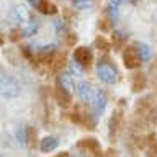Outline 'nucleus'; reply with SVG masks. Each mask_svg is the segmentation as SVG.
Instances as JSON below:
<instances>
[{
    "mask_svg": "<svg viewBox=\"0 0 157 157\" xmlns=\"http://www.w3.org/2000/svg\"><path fill=\"white\" fill-rule=\"evenodd\" d=\"M21 83L12 74L0 72V97L3 100H15L21 95Z\"/></svg>",
    "mask_w": 157,
    "mask_h": 157,
    "instance_id": "nucleus-1",
    "label": "nucleus"
},
{
    "mask_svg": "<svg viewBox=\"0 0 157 157\" xmlns=\"http://www.w3.org/2000/svg\"><path fill=\"white\" fill-rule=\"evenodd\" d=\"M97 77L100 78L101 82L108 83V85H113V83L118 82L120 74H118L116 67L113 66L110 61L101 59V61H98V64H97Z\"/></svg>",
    "mask_w": 157,
    "mask_h": 157,
    "instance_id": "nucleus-2",
    "label": "nucleus"
},
{
    "mask_svg": "<svg viewBox=\"0 0 157 157\" xmlns=\"http://www.w3.org/2000/svg\"><path fill=\"white\" fill-rule=\"evenodd\" d=\"M31 18H33V15L29 13V10H26V7H23V5H17V7H13L12 12H10V20H12V23H15L20 28L26 26Z\"/></svg>",
    "mask_w": 157,
    "mask_h": 157,
    "instance_id": "nucleus-3",
    "label": "nucleus"
},
{
    "mask_svg": "<svg viewBox=\"0 0 157 157\" xmlns=\"http://www.w3.org/2000/svg\"><path fill=\"white\" fill-rule=\"evenodd\" d=\"M90 105H92V113L95 116H100L106 108V95L105 92L97 88L93 90V95H92V100H90Z\"/></svg>",
    "mask_w": 157,
    "mask_h": 157,
    "instance_id": "nucleus-4",
    "label": "nucleus"
},
{
    "mask_svg": "<svg viewBox=\"0 0 157 157\" xmlns=\"http://www.w3.org/2000/svg\"><path fill=\"white\" fill-rule=\"evenodd\" d=\"M123 62H124V66L128 69H136V67H139L141 64H142L139 54H137V51L134 49V44L128 46L126 51L123 52Z\"/></svg>",
    "mask_w": 157,
    "mask_h": 157,
    "instance_id": "nucleus-5",
    "label": "nucleus"
},
{
    "mask_svg": "<svg viewBox=\"0 0 157 157\" xmlns=\"http://www.w3.org/2000/svg\"><path fill=\"white\" fill-rule=\"evenodd\" d=\"M92 51L85 46H80L75 49V52H74V62H77L78 66H80L82 69H87L88 66L92 64Z\"/></svg>",
    "mask_w": 157,
    "mask_h": 157,
    "instance_id": "nucleus-6",
    "label": "nucleus"
},
{
    "mask_svg": "<svg viewBox=\"0 0 157 157\" xmlns=\"http://www.w3.org/2000/svg\"><path fill=\"white\" fill-rule=\"evenodd\" d=\"M26 2L31 5L34 10H38V12L43 13V15H54V13H57L56 5H54L52 2H49V0H26Z\"/></svg>",
    "mask_w": 157,
    "mask_h": 157,
    "instance_id": "nucleus-7",
    "label": "nucleus"
},
{
    "mask_svg": "<svg viewBox=\"0 0 157 157\" xmlns=\"http://www.w3.org/2000/svg\"><path fill=\"white\" fill-rule=\"evenodd\" d=\"M75 93H77V98L82 103H90L92 95H93V88L87 80H80L75 85Z\"/></svg>",
    "mask_w": 157,
    "mask_h": 157,
    "instance_id": "nucleus-8",
    "label": "nucleus"
},
{
    "mask_svg": "<svg viewBox=\"0 0 157 157\" xmlns=\"http://www.w3.org/2000/svg\"><path fill=\"white\" fill-rule=\"evenodd\" d=\"M57 85L64 88L66 92L72 93L74 90H75V83H74V74L71 71H64L61 75H59L57 78Z\"/></svg>",
    "mask_w": 157,
    "mask_h": 157,
    "instance_id": "nucleus-9",
    "label": "nucleus"
},
{
    "mask_svg": "<svg viewBox=\"0 0 157 157\" xmlns=\"http://www.w3.org/2000/svg\"><path fill=\"white\" fill-rule=\"evenodd\" d=\"M57 146H59V139L56 136H44L43 139L39 141V151L44 152V154L52 152Z\"/></svg>",
    "mask_w": 157,
    "mask_h": 157,
    "instance_id": "nucleus-10",
    "label": "nucleus"
},
{
    "mask_svg": "<svg viewBox=\"0 0 157 157\" xmlns=\"http://www.w3.org/2000/svg\"><path fill=\"white\" fill-rule=\"evenodd\" d=\"M132 44H134V49L137 51L142 62H149L152 59V48L149 44H146V43H132Z\"/></svg>",
    "mask_w": 157,
    "mask_h": 157,
    "instance_id": "nucleus-11",
    "label": "nucleus"
},
{
    "mask_svg": "<svg viewBox=\"0 0 157 157\" xmlns=\"http://www.w3.org/2000/svg\"><path fill=\"white\" fill-rule=\"evenodd\" d=\"M39 28H41V23H39V20L36 18V17H33L31 20L28 21V25L26 26H23L21 28V34L23 36H34L38 31H39Z\"/></svg>",
    "mask_w": 157,
    "mask_h": 157,
    "instance_id": "nucleus-12",
    "label": "nucleus"
},
{
    "mask_svg": "<svg viewBox=\"0 0 157 157\" xmlns=\"http://www.w3.org/2000/svg\"><path fill=\"white\" fill-rule=\"evenodd\" d=\"M78 147H82V149H85L87 152H92V155H97L100 154V144H98V141L95 139H82L80 142H77Z\"/></svg>",
    "mask_w": 157,
    "mask_h": 157,
    "instance_id": "nucleus-13",
    "label": "nucleus"
},
{
    "mask_svg": "<svg viewBox=\"0 0 157 157\" xmlns=\"http://www.w3.org/2000/svg\"><path fill=\"white\" fill-rule=\"evenodd\" d=\"M124 0H110L108 2V17L111 18V21H116L118 17H120V8Z\"/></svg>",
    "mask_w": 157,
    "mask_h": 157,
    "instance_id": "nucleus-14",
    "label": "nucleus"
},
{
    "mask_svg": "<svg viewBox=\"0 0 157 157\" xmlns=\"http://www.w3.org/2000/svg\"><path fill=\"white\" fill-rule=\"evenodd\" d=\"M54 95H56V100H57V103L61 106H69V105H71V95H72V93L66 92L64 88H61L59 85L56 87V93H54Z\"/></svg>",
    "mask_w": 157,
    "mask_h": 157,
    "instance_id": "nucleus-15",
    "label": "nucleus"
},
{
    "mask_svg": "<svg viewBox=\"0 0 157 157\" xmlns=\"http://www.w3.org/2000/svg\"><path fill=\"white\" fill-rule=\"evenodd\" d=\"M144 87H146V77H144V74H137V75L132 78V90L139 92Z\"/></svg>",
    "mask_w": 157,
    "mask_h": 157,
    "instance_id": "nucleus-16",
    "label": "nucleus"
},
{
    "mask_svg": "<svg viewBox=\"0 0 157 157\" xmlns=\"http://www.w3.org/2000/svg\"><path fill=\"white\" fill-rule=\"evenodd\" d=\"M74 5L78 8V10H83V8H88L92 5V0H74Z\"/></svg>",
    "mask_w": 157,
    "mask_h": 157,
    "instance_id": "nucleus-17",
    "label": "nucleus"
},
{
    "mask_svg": "<svg viewBox=\"0 0 157 157\" xmlns=\"http://www.w3.org/2000/svg\"><path fill=\"white\" fill-rule=\"evenodd\" d=\"M56 157H69V154L67 152H61V154H57Z\"/></svg>",
    "mask_w": 157,
    "mask_h": 157,
    "instance_id": "nucleus-18",
    "label": "nucleus"
},
{
    "mask_svg": "<svg viewBox=\"0 0 157 157\" xmlns=\"http://www.w3.org/2000/svg\"><path fill=\"white\" fill-rule=\"evenodd\" d=\"M74 157H85V155H83V154H75Z\"/></svg>",
    "mask_w": 157,
    "mask_h": 157,
    "instance_id": "nucleus-19",
    "label": "nucleus"
},
{
    "mask_svg": "<svg viewBox=\"0 0 157 157\" xmlns=\"http://www.w3.org/2000/svg\"><path fill=\"white\" fill-rule=\"evenodd\" d=\"M0 157H7V155H5V154H0Z\"/></svg>",
    "mask_w": 157,
    "mask_h": 157,
    "instance_id": "nucleus-20",
    "label": "nucleus"
}]
</instances>
